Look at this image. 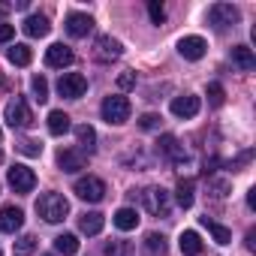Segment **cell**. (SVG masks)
I'll return each mask as SVG.
<instances>
[{"mask_svg": "<svg viewBox=\"0 0 256 256\" xmlns=\"http://www.w3.org/2000/svg\"><path fill=\"white\" fill-rule=\"evenodd\" d=\"M34 250H36V238H34V235H22V238L12 244V253H16V256H30Z\"/></svg>", "mask_w": 256, "mask_h": 256, "instance_id": "obj_30", "label": "cell"}, {"mask_svg": "<svg viewBox=\"0 0 256 256\" xmlns=\"http://www.w3.org/2000/svg\"><path fill=\"white\" fill-rule=\"evenodd\" d=\"M6 58L16 64V66H28L30 60H34V52L24 46V42H16V46H10V52H6Z\"/></svg>", "mask_w": 256, "mask_h": 256, "instance_id": "obj_26", "label": "cell"}, {"mask_svg": "<svg viewBox=\"0 0 256 256\" xmlns=\"http://www.w3.org/2000/svg\"><path fill=\"white\" fill-rule=\"evenodd\" d=\"M0 139H4V133H0Z\"/></svg>", "mask_w": 256, "mask_h": 256, "instance_id": "obj_41", "label": "cell"}, {"mask_svg": "<svg viewBox=\"0 0 256 256\" xmlns=\"http://www.w3.org/2000/svg\"><path fill=\"white\" fill-rule=\"evenodd\" d=\"M90 30H94V18H90L88 12H70V16H66V34H70V36L82 40V36H88Z\"/></svg>", "mask_w": 256, "mask_h": 256, "instance_id": "obj_10", "label": "cell"}, {"mask_svg": "<svg viewBox=\"0 0 256 256\" xmlns=\"http://www.w3.org/2000/svg\"><path fill=\"white\" fill-rule=\"evenodd\" d=\"M6 184H10L16 193H30V190L36 187V175H34V169L16 163V166L6 172Z\"/></svg>", "mask_w": 256, "mask_h": 256, "instance_id": "obj_6", "label": "cell"}, {"mask_svg": "<svg viewBox=\"0 0 256 256\" xmlns=\"http://www.w3.org/2000/svg\"><path fill=\"white\" fill-rule=\"evenodd\" d=\"M160 154H166V157H169V160H175V163L187 160V151L178 145V139H175V136H160Z\"/></svg>", "mask_w": 256, "mask_h": 256, "instance_id": "obj_20", "label": "cell"}, {"mask_svg": "<svg viewBox=\"0 0 256 256\" xmlns=\"http://www.w3.org/2000/svg\"><path fill=\"white\" fill-rule=\"evenodd\" d=\"M0 256H4V253H0Z\"/></svg>", "mask_w": 256, "mask_h": 256, "instance_id": "obj_42", "label": "cell"}, {"mask_svg": "<svg viewBox=\"0 0 256 256\" xmlns=\"http://www.w3.org/2000/svg\"><path fill=\"white\" fill-rule=\"evenodd\" d=\"M6 124L12 126V130H28V126L34 124V112H30V106L22 96L6 102Z\"/></svg>", "mask_w": 256, "mask_h": 256, "instance_id": "obj_3", "label": "cell"}, {"mask_svg": "<svg viewBox=\"0 0 256 256\" xmlns=\"http://www.w3.org/2000/svg\"><path fill=\"white\" fill-rule=\"evenodd\" d=\"M22 30H24L28 36H34V40H40V36H46V34L52 30V24H48L46 16H28L24 24H22Z\"/></svg>", "mask_w": 256, "mask_h": 256, "instance_id": "obj_16", "label": "cell"}, {"mask_svg": "<svg viewBox=\"0 0 256 256\" xmlns=\"http://www.w3.org/2000/svg\"><path fill=\"white\" fill-rule=\"evenodd\" d=\"M58 166L64 169V172H78V169H84L88 166V160H84V154L78 151V148H64L60 154H58Z\"/></svg>", "mask_w": 256, "mask_h": 256, "instance_id": "obj_13", "label": "cell"}, {"mask_svg": "<svg viewBox=\"0 0 256 256\" xmlns=\"http://www.w3.org/2000/svg\"><path fill=\"white\" fill-rule=\"evenodd\" d=\"M148 16H151V22H154V24H163V18H166V10H163V4H160V0H151V4H148Z\"/></svg>", "mask_w": 256, "mask_h": 256, "instance_id": "obj_33", "label": "cell"}, {"mask_svg": "<svg viewBox=\"0 0 256 256\" xmlns=\"http://www.w3.org/2000/svg\"><path fill=\"white\" fill-rule=\"evenodd\" d=\"M178 244H181V253H184V256H199V253H202V241H199V235H196L193 229L181 232Z\"/></svg>", "mask_w": 256, "mask_h": 256, "instance_id": "obj_24", "label": "cell"}, {"mask_svg": "<svg viewBox=\"0 0 256 256\" xmlns=\"http://www.w3.org/2000/svg\"><path fill=\"white\" fill-rule=\"evenodd\" d=\"M145 208H148L151 214H166V211H169V193H166L163 187L145 190Z\"/></svg>", "mask_w": 256, "mask_h": 256, "instance_id": "obj_14", "label": "cell"}, {"mask_svg": "<svg viewBox=\"0 0 256 256\" xmlns=\"http://www.w3.org/2000/svg\"><path fill=\"white\" fill-rule=\"evenodd\" d=\"M72 193H76L78 199H84V202H100V199L106 196V184H102L100 178L88 175V178H78V181H76Z\"/></svg>", "mask_w": 256, "mask_h": 256, "instance_id": "obj_7", "label": "cell"}, {"mask_svg": "<svg viewBox=\"0 0 256 256\" xmlns=\"http://www.w3.org/2000/svg\"><path fill=\"white\" fill-rule=\"evenodd\" d=\"M22 226H24V211L22 208H16V205H4V208H0V232L16 235Z\"/></svg>", "mask_w": 256, "mask_h": 256, "instance_id": "obj_8", "label": "cell"}, {"mask_svg": "<svg viewBox=\"0 0 256 256\" xmlns=\"http://www.w3.org/2000/svg\"><path fill=\"white\" fill-rule=\"evenodd\" d=\"M16 36V24H0V42H10Z\"/></svg>", "mask_w": 256, "mask_h": 256, "instance_id": "obj_37", "label": "cell"}, {"mask_svg": "<svg viewBox=\"0 0 256 256\" xmlns=\"http://www.w3.org/2000/svg\"><path fill=\"white\" fill-rule=\"evenodd\" d=\"M84 90H88V78L82 72H64L58 78V94L66 96V100H82Z\"/></svg>", "mask_w": 256, "mask_h": 256, "instance_id": "obj_5", "label": "cell"}, {"mask_svg": "<svg viewBox=\"0 0 256 256\" xmlns=\"http://www.w3.org/2000/svg\"><path fill=\"white\" fill-rule=\"evenodd\" d=\"M66 130H70V114L60 112V108L48 112V133H52V136H64Z\"/></svg>", "mask_w": 256, "mask_h": 256, "instance_id": "obj_22", "label": "cell"}, {"mask_svg": "<svg viewBox=\"0 0 256 256\" xmlns=\"http://www.w3.org/2000/svg\"><path fill=\"white\" fill-rule=\"evenodd\" d=\"M54 250L64 253V256H76V253H78V238H76L72 232H64V235L54 238Z\"/></svg>", "mask_w": 256, "mask_h": 256, "instance_id": "obj_27", "label": "cell"}, {"mask_svg": "<svg viewBox=\"0 0 256 256\" xmlns=\"http://www.w3.org/2000/svg\"><path fill=\"white\" fill-rule=\"evenodd\" d=\"M10 10H12L10 4H0V18H6V16H10Z\"/></svg>", "mask_w": 256, "mask_h": 256, "instance_id": "obj_40", "label": "cell"}, {"mask_svg": "<svg viewBox=\"0 0 256 256\" xmlns=\"http://www.w3.org/2000/svg\"><path fill=\"white\" fill-rule=\"evenodd\" d=\"M120 54H124V46L118 40H112V36H100L96 40V58L100 60H114Z\"/></svg>", "mask_w": 256, "mask_h": 256, "instance_id": "obj_15", "label": "cell"}, {"mask_svg": "<svg viewBox=\"0 0 256 256\" xmlns=\"http://www.w3.org/2000/svg\"><path fill=\"white\" fill-rule=\"evenodd\" d=\"M18 151H22V154H28V157H36V154L42 151V145H40V142H34V139H24V142H18Z\"/></svg>", "mask_w": 256, "mask_h": 256, "instance_id": "obj_34", "label": "cell"}, {"mask_svg": "<svg viewBox=\"0 0 256 256\" xmlns=\"http://www.w3.org/2000/svg\"><path fill=\"white\" fill-rule=\"evenodd\" d=\"M247 205H250V208H256V190H250V193H247Z\"/></svg>", "mask_w": 256, "mask_h": 256, "instance_id": "obj_39", "label": "cell"}, {"mask_svg": "<svg viewBox=\"0 0 256 256\" xmlns=\"http://www.w3.org/2000/svg\"><path fill=\"white\" fill-rule=\"evenodd\" d=\"M247 250H256V232L253 229L247 232Z\"/></svg>", "mask_w": 256, "mask_h": 256, "instance_id": "obj_38", "label": "cell"}, {"mask_svg": "<svg viewBox=\"0 0 256 256\" xmlns=\"http://www.w3.org/2000/svg\"><path fill=\"white\" fill-rule=\"evenodd\" d=\"M175 199H178L181 208H190V205H193V181H190V178H181V181H178Z\"/></svg>", "mask_w": 256, "mask_h": 256, "instance_id": "obj_28", "label": "cell"}, {"mask_svg": "<svg viewBox=\"0 0 256 256\" xmlns=\"http://www.w3.org/2000/svg\"><path fill=\"white\" fill-rule=\"evenodd\" d=\"M112 223H114L120 232H130V229H136V226H139V214H136L133 208H118V211H114V217H112Z\"/></svg>", "mask_w": 256, "mask_h": 256, "instance_id": "obj_18", "label": "cell"}, {"mask_svg": "<svg viewBox=\"0 0 256 256\" xmlns=\"http://www.w3.org/2000/svg\"><path fill=\"white\" fill-rule=\"evenodd\" d=\"M145 253H148V256H166V253H169L166 238H163L160 232H148V235H145Z\"/></svg>", "mask_w": 256, "mask_h": 256, "instance_id": "obj_25", "label": "cell"}, {"mask_svg": "<svg viewBox=\"0 0 256 256\" xmlns=\"http://www.w3.org/2000/svg\"><path fill=\"white\" fill-rule=\"evenodd\" d=\"M139 126H142V130H157V126H160V114H154V112L142 114L139 118Z\"/></svg>", "mask_w": 256, "mask_h": 256, "instance_id": "obj_35", "label": "cell"}, {"mask_svg": "<svg viewBox=\"0 0 256 256\" xmlns=\"http://www.w3.org/2000/svg\"><path fill=\"white\" fill-rule=\"evenodd\" d=\"M102 226H106V217H102L100 211H88V214L78 217V229H82L84 235H100Z\"/></svg>", "mask_w": 256, "mask_h": 256, "instance_id": "obj_17", "label": "cell"}, {"mask_svg": "<svg viewBox=\"0 0 256 256\" xmlns=\"http://www.w3.org/2000/svg\"><path fill=\"white\" fill-rule=\"evenodd\" d=\"M102 256H133V244L130 241H106L102 247Z\"/></svg>", "mask_w": 256, "mask_h": 256, "instance_id": "obj_29", "label": "cell"}, {"mask_svg": "<svg viewBox=\"0 0 256 256\" xmlns=\"http://www.w3.org/2000/svg\"><path fill=\"white\" fill-rule=\"evenodd\" d=\"M72 60H76V54H72V48H70V46H64V42H54V46H48V48H46V64H48V66H54V70L70 66Z\"/></svg>", "mask_w": 256, "mask_h": 256, "instance_id": "obj_9", "label": "cell"}, {"mask_svg": "<svg viewBox=\"0 0 256 256\" xmlns=\"http://www.w3.org/2000/svg\"><path fill=\"white\" fill-rule=\"evenodd\" d=\"M199 223L211 232V238H214L217 244H229V241H232V229H226L223 223H217V220H211V217H199Z\"/></svg>", "mask_w": 256, "mask_h": 256, "instance_id": "obj_21", "label": "cell"}, {"mask_svg": "<svg viewBox=\"0 0 256 256\" xmlns=\"http://www.w3.org/2000/svg\"><path fill=\"white\" fill-rule=\"evenodd\" d=\"M238 18H241V12H238V6H232V4H214V6L208 10V22H211L217 30L235 28Z\"/></svg>", "mask_w": 256, "mask_h": 256, "instance_id": "obj_4", "label": "cell"}, {"mask_svg": "<svg viewBox=\"0 0 256 256\" xmlns=\"http://www.w3.org/2000/svg\"><path fill=\"white\" fill-rule=\"evenodd\" d=\"M199 108H202V102H199V96H193V94L172 100V114H175V118H184V120H187V118H196Z\"/></svg>", "mask_w": 256, "mask_h": 256, "instance_id": "obj_12", "label": "cell"}, {"mask_svg": "<svg viewBox=\"0 0 256 256\" xmlns=\"http://www.w3.org/2000/svg\"><path fill=\"white\" fill-rule=\"evenodd\" d=\"M36 214H40L46 223H60V220L70 214V202H66V196H60V193H42V196L36 199Z\"/></svg>", "mask_w": 256, "mask_h": 256, "instance_id": "obj_1", "label": "cell"}, {"mask_svg": "<svg viewBox=\"0 0 256 256\" xmlns=\"http://www.w3.org/2000/svg\"><path fill=\"white\" fill-rule=\"evenodd\" d=\"M232 60H235V66L244 70V72L256 70V58H253V52H250L247 46H235V48H232Z\"/></svg>", "mask_w": 256, "mask_h": 256, "instance_id": "obj_23", "label": "cell"}, {"mask_svg": "<svg viewBox=\"0 0 256 256\" xmlns=\"http://www.w3.org/2000/svg\"><path fill=\"white\" fill-rule=\"evenodd\" d=\"M30 90H34V100H36V102H46V100H48V82H46L42 76H34Z\"/></svg>", "mask_w": 256, "mask_h": 256, "instance_id": "obj_31", "label": "cell"}, {"mask_svg": "<svg viewBox=\"0 0 256 256\" xmlns=\"http://www.w3.org/2000/svg\"><path fill=\"white\" fill-rule=\"evenodd\" d=\"M133 84H136V76H133V72H120V76H118V88H124V90H130Z\"/></svg>", "mask_w": 256, "mask_h": 256, "instance_id": "obj_36", "label": "cell"}, {"mask_svg": "<svg viewBox=\"0 0 256 256\" xmlns=\"http://www.w3.org/2000/svg\"><path fill=\"white\" fill-rule=\"evenodd\" d=\"M102 120L106 124H126V120H130V112H133V106H130V100H126V96H120V94H114V96H106L102 100Z\"/></svg>", "mask_w": 256, "mask_h": 256, "instance_id": "obj_2", "label": "cell"}, {"mask_svg": "<svg viewBox=\"0 0 256 256\" xmlns=\"http://www.w3.org/2000/svg\"><path fill=\"white\" fill-rule=\"evenodd\" d=\"M223 96H226V94H223V84L211 82V84H208V102L217 108V106H223Z\"/></svg>", "mask_w": 256, "mask_h": 256, "instance_id": "obj_32", "label": "cell"}, {"mask_svg": "<svg viewBox=\"0 0 256 256\" xmlns=\"http://www.w3.org/2000/svg\"><path fill=\"white\" fill-rule=\"evenodd\" d=\"M205 48H208V42H205L202 36H184V40L178 42V54H181L184 60H202V58H205Z\"/></svg>", "mask_w": 256, "mask_h": 256, "instance_id": "obj_11", "label": "cell"}, {"mask_svg": "<svg viewBox=\"0 0 256 256\" xmlns=\"http://www.w3.org/2000/svg\"><path fill=\"white\" fill-rule=\"evenodd\" d=\"M76 139H78V148H82V151H88V154L96 151V130H94L90 124L76 126Z\"/></svg>", "mask_w": 256, "mask_h": 256, "instance_id": "obj_19", "label": "cell"}]
</instances>
